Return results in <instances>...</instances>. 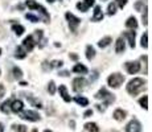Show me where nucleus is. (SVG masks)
Returning <instances> with one entry per match:
<instances>
[{
  "label": "nucleus",
  "instance_id": "9d476101",
  "mask_svg": "<svg viewBox=\"0 0 152 132\" xmlns=\"http://www.w3.org/2000/svg\"><path fill=\"white\" fill-rule=\"evenodd\" d=\"M34 40H33V36H28L27 39H25L24 41H23V48L25 49L27 52H31L32 49L34 48Z\"/></svg>",
  "mask_w": 152,
  "mask_h": 132
},
{
  "label": "nucleus",
  "instance_id": "dca6fc26",
  "mask_svg": "<svg viewBox=\"0 0 152 132\" xmlns=\"http://www.w3.org/2000/svg\"><path fill=\"white\" fill-rule=\"evenodd\" d=\"M60 94H61V96H62V99L65 102H70L72 101V98H70V95L68 94V90H66V86H60Z\"/></svg>",
  "mask_w": 152,
  "mask_h": 132
},
{
  "label": "nucleus",
  "instance_id": "b1692460",
  "mask_svg": "<svg viewBox=\"0 0 152 132\" xmlns=\"http://www.w3.org/2000/svg\"><path fill=\"white\" fill-rule=\"evenodd\" d=\"M11 103H12V101H11V99H10V101H7V102H4V103L0 106V110H1L4 114H8L11 111V108H10Z\"/></svg>",
  "mask_w": 152,
  "mask_h": 132
},
{
  "label": "nucleus",
  "instance_id": "4be33fe9",
  "mask_svg": "<svg viewBox=\"0 0 152 132\" xmlns=\"http://www.w3.org/2000/svg\"><path fill=\"white\" fill-rule=\"evenodd\" d=\"M25 55H27V53H25V49L23 48V46H19V48L16 49V54H15V57L16 58H25Z\"/></svg>",
  "mask_w": 152,
  "mask_h": 132
},
{
  "label": "nucleus",
  "instance_id": "f03ea898",
  "mask_svg": "<svg viewBox=\"0 0 152 132\" xmlns=\"http://www.w3.org/2000/svg\"><path fill=\"white\" fill-rule=\"evenodd\" d=\"M107 82H109V86L110 87L118 89V87L124 82V77L122 74H119V73H114V74H111L110 77H109Z\"/></svg>",
  "mask_w": 152,
  "mask_h": 132
},
{
  "label": "nucleus",
  "instance_id": "412c9836",
  "mask_svg": "<svg viewBox=\"0 0 152 132\" xmlns=\"http://www.w3.org/2000/svg\"><path fill=\"white\" fill-rule=\"evenodd\" d=\"M12 31L17 34V36H21V34L24 33L25 29H24V26H21V25H19V24H13L12 25Z\"/></svg>",
  "mask_w": 152,
  "mask_h": 132
},
{
  "label": "nucleus",
  "instance_id": "1a4fd4ad",
  "mask_svg": "<svg viewBox=\"0 0 152 132\" xmlns=\"http://www.w3.org/2000/svg\"><path fill=\"white\" fill-rule=\"evenodd\" d=\"M126 69H127L128 74H136L140 70V63L138 62H127L126 63Z\"/></svg>",
  "mask_w": 152,
  "mask_h": 132
},
{
  "label": "nucleus",
  "instance_id": "393cba45",
  "mask_svg": "<svg viewBox=\"0 0 152 132\" xmlns=\"http://www.w3.org/2000/svg\"><path fill=\"white\" fill-rule=\"evenodd\" d=\"M110 42H111V37H104V39H102L101 41L98 42V45H99V48H106V46H109L110 45Z\"/></svg>",
  "mask_w": 152,
  "mask_h": 132
},
{
  "label": "nucleus",
  "instance_id": "f3484780",
  "mask_svg": "<svg viewBox=\"0 0 152 132\" xmlns=\"http://www.w3.org/2000/svg\"><path fill=\"white\" fill-rule=\"evenodd\" d=\"M73 71L80 73V74H87V67L85 65H81V63H77V65L73 67Z\"/></svg>",
  "mask_w": 152,
  "mask_h": 132
},
{
  "label": "nucleus",
  "instance_id": "f704fd0d",
  "mask_svg": "<svg viewBox=\"0 0 152 132\" xmlns=\"http://www.w3.org/2000/svg\"><path fill=\"white\" fill-rule=\"evenodd\" d=\"M62 61H53V62H52V67H61V66H62Z\"/></svg>",
  "mask_w": 152,
  "mask_h": 132
},
{
  "label": "nucleus",
  "instance_id": "f257e3e1",
  "mask_svg": "<svg viewBox=\"0 0 152 132\" xmlns=\"http://www.w3.org/2000/svg\"><path fill=\"white\" fill-rule=\"evenodd\" d=\"M144 79L142 78H134L132 81H130V83L127 85V91L131 94V95H136L144 89Z\"/></svg>",
  "mask_w": 152,
  "mask_h": 132
},
{
  "label": "nucleus",
  "instance_id": "de8ad7c7",
  "mask_svg": "<svg viewBox=\"0 0 152 132\" xmlns=\"http://www.w3.org/2000/svg\"><path fill=\"white\" fill-rule=\"evenodd\" d=\"M0 54H1V49H0Z\"/></svg>",
  "mask_w": 152,
  "mask_h": 132
},
{
  "label": "nucleus",
  "instance_id": "a878e982",
  "mask_svg": "<svg viewBox=\"0 0 152 132\" xmlns=\"http://www.w3.org/2000/svg\"><path fill=\"white\" fill-rule=\"evenodd\" d=\"M74 101L77 102L78 104H81V106H87L89 104V101H87L86 98H83V96H75Z\"/></svg>",
  "mask_w": 152,
  "mask_h": 132
},
{
  "label": "nucleus",
  "instance_id": "4c0bfd02",
  "mask_svg": "<svg viewBox=\"0 0 152 132\" xmlns=\"http://www.w3.org/2000/svg\"><path fill=\"white\" fill-rule=\"evenodd\" d=\"M142 7H143V1H138V3L135 4V8H136L138 11H142Z\"/></svg>",
  "mask_w": 152,
  "mask_h": 132
},
{
  "label": "nucleus",
  "instance_id": "39448f33",
  "mask_svg": "<svg viewBox=\"0 0 152 132\" xmlns=\"http://www.w3.org/2000/svg\"><path fill=\"white\" fill-rule=\"evenodd\" d=\"M25 4L28 5V8H31V9H39L40 12H41L44 16L46 17V19H49V15H48V12H46V9L42 7V5H40V4H37L34 0H27V3Z\"/></svg>",
  "mask_w": 152,
  "mask_h": 132
},
{
  "label": "nucleus",
  "instance_id": "c85d7f7f",
  "mask_svg": "<svg viewBox=\"0 0 152 132\" xmlns=\"http://www.w3.org/2000/svg\"><path fill=\"white\" fill-rule=\"evenodd\" d=\"M27 98H28V101H29V102H31V103H32V104H33V106H34V107H37V108H41V107H42V104H41V103H40V102H39V101H37V99L32 98V96H28V95H27Z\"/></svg>",
  "mask_w": 152,
  "mask_h": 132
},
{
  "label": "nucleus",
  "instance_id": "7ed1b4c3",
  "mask_svg": "<svg viewBox=\"0 0 152 132\" xmlns=\"http://www.w3.org/2000/svg\"><path fill=\"white\" fill-rule=\"evenodd\" d=\"M95 98H97V99H102V101H104V106H107V104L113 103V102L115 101L114 95H113V94H110L106 89H101V90H99L98 94L95 95Z\"/></svg>",
  "mask_w": 152,
  "mask_h": 132
},
{
  "label": "nucleus",
  "instance_id": "20e7f679",
  "mask_svg": "<svg viewBox=\"0 0 152 132\" xmlns=\"http://www.w3.org/2000/svg\"><path fill=\"white\" fill-rule=\"evenodd\" d=\"M66 19H68V21H69V25H70V29H72V32H77V28H78V25L81 24V20L78 19V17H75L73 13H70V12H66Z\"/></svg>",
  "mask_w": 152,
  "mask_h": 132
},
{
  "label": "nucleus",
  "instance_id": "37998d69",
  "mask_svg": "<svg viewBox=\"0 0 152 132\" xmlns=\"http://www.w3.org/2000/svg\"><path fill=\"white\" fill-rule=\"evenodd\" d=\"M70 58H72V60H77L78 55L77 54H70Z\"/></svg>",
  "mask_w": 152,
  "mask_h": 132
},
{
  "label": "nucleus",
  "instance_id": "473e14b6",
  "mask_svg": "<svg viewBox=\"0 0 152 132\" xmlns=\"http://www.w3.org/2000/svg\"><path fill=\"white\" fill-rule=\"evenodd\" d=\"M48 91L50 95H53V94L56 93V85H54V82L52 81V82H49V86H48Z\"/></svg>",
  "mask_w": 152,
  "mask_h": 132
},
{
  "label": "nucleus",
  "instance_id": "ddd939ff",
  "mask_svg": "<svg viewBox=\"0 0 152 132\" xmlns=\"http://www.w3.org/2000/svg\"><path fill=\"white\" fill-rule=\"evenodd\" d=\"M124 36L128 39V44H130L131 48H135V36H136L135 32H134V31L132 32H126Z\"/></svg>",
  "mask_w": 152,
  "mask_h": 132
},
{
  "label": "nucleus",
  "instance_id": "f8f14e48",
  "mask_svg": "<svg viewBox=\"0 0 152 132\" xmlns=\"http://www.w3.org/2000/svg\"><path fill=\"white\" fill-rule=\"evenodd\" d=\"M23 107H24V104H23L21 101H12V103H11V110L13 111V112H21Z\"/></svg>",
  "mask_w": 152,
  "mask_h": 132
},
{
  "label": "nucleus",
  "instance_id": "c756f323",
  "mask_svg": "<svg viewBox=\"0 0 152 132\" xmlns=\"http://www.w3.org/2000/svg\"><path fill=\"white\" fill-rule=\"evenodd\" d=\"M142 46L143 48H148V34L144 33L142 36Z\"/></svg>",
  "mask_w": 152,
  "mask_h": 132
},
{
  "label": "nucleus",
  "instance_id": "72a5a7b5",
  "mask_svg": "<svg viewBox=\"0 0 152 132\" xmlns=\"http://www.w3.org/2000/svg\"><path fill=\"white\" fill-rule=\"evenodd\" d=\"M115 12H116V5H115V3H111L109 5V15H114Z\"/></svg>",
  "mask_w": 152,
  "mask_h": 132
},
{
  "label": "nucleus",
  "instance_id": "bb28decb",
  "mask_svg": "<svg viewBox=\"0 0 152 132\" xmlns=\"http://www.w3.org/2000/svg\"><path fill=\"white\" fill-rule=\"evenodd\" d=\"M139 103H140V106H142L144 110H147L148 108V96L147 95H144L143 98H140L139 99Z\"/></svg>",
  "mask_w": 152,
  "mask_h": 132
},
{
  "label": "nucleus",
  "instance_id": "ea45409f",
  "mask_svg": "<svg viewBox=\"0 0 152 132\" xmlns=\"http://www.w3.org/2000/svg\"><path fill=\"white\" fill-rule=\"evenodd\" d=\"M97 108L99 111H102V112H103L104 110H106V107H102V104H97Z\"/></svg>",
  "mask_w": 152,
  "mask_h": 132
},
{
  "label": "nucleus",
  "instance_id": "cd10ccee",
  "mask_svg": "<svg viewBox=\"0 0 152 132\" xmlns=\"http://www.w3.org/2000/svg\"><path fill=\"white\" fill-rule=\"evenodd\" d=\"M12 73H13V77L16 78V79H20V78L23 77V71L19 69V67H16V66L12 69Z\"/></svg>",
  "mask_w": 152,
  "mask_h": 132
},
{
  "label": "nucleus",
  "instance_id": "09e8293b",
  "mask_svg": "<svg viewBox=\"0 0 152 132\" xmlns=\"http://www.w3.org/2000/svg\"><path fill=\"white\" fill-rule=\"evenodd\" d=\"M1 95H3V94H0V96H1Z\"/></svg>",
  "mask_w": 152,
  "mask_h": 132
},
{
  "label": "nucleus",
  "instance_id": "2f4dec72",
  "mask_svg": "<svg viewBox=\"0 0 152 132\" xmlns=\"http://www.w3.org/2000/svg\"><path fill=\"white\" fill-rule=\"evenodd\" d=\"M25 17H27L28 20H31L32 23H37V21H40L39 17L34 16V15H32V13H27V15H25Z\"/></svg>",
  "mask_w": 152,
  "mask_h": 132
},
{
  "label": "nucleus",
  "instance_id": "58836bf2",
  "mask_svg": "<svg viewBox=\"0 0 152 132\" xmlns=\"http://www.w3.org/2000/svg\"><path fill=\"white\" fill-rule=\"evenodd\" d=\"M90 115H93V111H91V110H87L86 112L83 114V118H89Z\"/></svg>",
  "mask_w": 152,
  "mask_h": 132
},
{
  "label": "nucleus",
  "instance_id": "5701e85b",
  "mask_svg": "<svg viewBox=\"0 0 152 132\" xmlns=\"http://www.w3.org/2000/svg\"><path fill=\"white\" fill-rule=\"evenodd\" d=\"M85 128L89 132H99V127L95 123H87V124L85 125Z\"/></svg>",
  "mask_w": 152,
  "mask_h": 132
},
{
  "label": "nucleus",
  "instance_id": "e433bc0d",
  "mask_svg": "<svg viewBox=\"0 0 152 132\" xmlns=\"http://www.w3.org/2000/svg\"><path fill=\"white\" fill-rule=\"evenodd\" d=\"M147 8H145V11H144V15H143V24L144 25H147Z\"/></svg>",
  "mask_w": 152,
  "mask_h": 132
},
{
  "label": "nucleus",
  "instance_id": "c03bdc74",
  "mask_svg": "<svg viewBox=\"0 0 152 132\" xmlns=\"http://www.w3.org/2000/svg\"><path fill=\"white\" fill-rule=\"evenodd\" d=\"M0 132H4V127H3L1 123H0Z\"/></svg>",
  "mask_w": 152,
  "mask_h": 132
},
{
  "label": "nucleus",
  "instance_id": "a19ab883",
  "mask_svg": "<svg viewBox=\"0 0 152 132\" xmlns=\"http://www.w3.org/2000/svg\"><path fill=\"white\" fill-rule=\"evenodd\" d=\"M60 75H62V77H68L69 73H68V71H61V73H60Z\"/></svg>",
  "mask_w": 152,
  "mask_h": 132
},
{
  "label": "nucleus",
  "instance_id": "2eb2a0df",
  "mask_svg": "<svg viewBox=\"0 0 152 132\" xmlns=\"http://www.w3.org/2000/svg\"><path fill=\"white\" fill-rule=\"evenodd\" d=\"M126 49V44H124V40L122 37H119L118 41H116V46H115V50L116 53H123Z\"/></svg>",
  "mask_w": 152,
  "mask_h": 132
},
{
  "label": "nucleus",
  "instance_id": "6e6552de",
  "mask_svg": "<svg viewBox=\"0 0 152 132\" xmlns=\"http://www.w3.org/2000/svg\"><path fill=\"white\" fill-rule=\"evenodd\" d=\"M85 85H86V81H85L83 78H75L74 81H73V90L77 93L82 91L85 89Z\"/></svg>",
  "mask_w": 152,
  "mask_h": 132
},
{
  "label": "nucleus",
  "instance_id": "423d86ee",
  "mask_svg": "<svg viewBox=\"0 0 152 132\" xmlns=\"http://www.w3.org/2000/svg\"><path fill=\"white\" fill-rule=\"evenodd\" d=\"M20 118L25 119V120H31V122H37L40 120V115L34 111H24V112L20 114Z\"/></svg>",
  "mask_w": 152,
  "mask_h": 132
},
{
  "label": "nucleus",
  "instance_id": "aec40b11",
  "mask_svg": "<svg viewBox=\"0 0 152 132\" xmlns=\"http://www.w3.org/2000/svg\"><path fill=\"white\" fill-rule=\"evenodd\" d=\"M126 26H127V28H132V29L138 28V21H136L135 17H130V19L126 21Z\"/></svg>",
  "mask_w": 152,
  "mask_h": 132
},
{
  "label": "nucleus",
  "instance_id": "6ab92c4d",
  "mask_svg": "<svg viewBox=\"0 0 152 132\" xmlns=\"http://www.w3.org/2000/svg\"><path fill=\"white\" fill-rule=\"evenodd\" d=\"M126 118V111L123 110H115V112H114V119L115 120H123Z\"/></svg>",
  "mask_w": 152,
  "mask_h": 132
},
{
  "label": "nucleus",
  "instance_id": "9b49d317",
  "mask_svg": "<svg viewBox=\"0 0 152 132\" xmlns=\"http://www.w3.org/2000/svg\"><path fill=\"white\" fill-rule=\"evenodd\" d=\"M94 3H95V0H83L82 3H78L77 8L80 11H82V12H86V11L89 9L91 5H94Z\"/></svg>",
  "mask_w": 152,
  "mask_h": 132
},
{
  "label": "nucleus",
  "instance_id": "7c9ffc66",
  "mask_svg": "<svg viewBox=\"0 0 152 132\" xmlns=\"http://www.w3.org/2000/svg\"><path fill=\"white\" fill-rule=\"evenodd\" d=\"M13 130L16 132H27V127L25 125H20V124H15Z\"/></svg>",
  "mask_w": 152,
  "mask_h": 132
},
{
  "label": "nucleus",
  "instance_id": "a211bd4d",
  "mask_svg": "<svg viewBox=\"0 0 152 132\" xmlns=\"http://www.w3.org/2000/svg\"><path fill=\"white\" fill-rule=\"evenodd\" d=\"M86 57H87V60H90V61L95 57V49L93 48L91 45H87V48H86Z\"/></svg>",
  "mask_w": 152,
  "mask_h": 132
},
{
  "label": "nucleus",
  "instance_id": "4468645a",
  "mask_svg": "<svg viewBox=\"0 0 152 132\" xmlns=\"http://www.w3.org/2000/svg\"><path fill=\"white\" fill-rule=\"evenodd\" d=\"M103 19V13H102V9L99 5H97L94 9V16H93V21H101Z\"/></svg>",
  "mask_w": 152,
  "mask_h": 132
},
{
  "label": "nucleus",
  "instance_id": "0eeeda50",
  "mask_svg": "<svg viewBox=\"0 0 152 132\" xmlns=\"http://www.w3.org/2000/svg\"><path fill=\"white\" fill-rule=\"evenodd\" d=\"M126 131L127 132H140L142 131V125L136 119H132L126 127Z\"/></svg>",
  "mask_w": 152,
  "mask_h": 132
},
{
  "label": "nucleus",
  "instance_id": "49530a36",
  "mask_svg": "<svg viewBox=\"0 0 152 132\" xmlns=\"http://www.w3.org/2000/svg\"><path fill=\"white\" fill-rule=\"evenodd\" d=\"M44 132H52V131H49V130H45V131H44Z\"/></svg>",
  "mask_w": 152,
  "mask_h": 132
},
{
  "label": "nucleus",
  "instance_id": "a18cd8bd",
  "mask_svg": "<svg viewBox=\"0 0 152 132\" xmlns=\"http://www.w3.org/2000/svg\"><path fill=\"white\" fill-rule=\"evenodd\" d=\"M48 1H49V3H53V1H54V0H48Z\"/></svg>",
  "mask_w": 152,
  "mask_h": 132
},
{
  "label": "nucleus",
  "instance_id": "79ce46f5",
  "mask_svg": "<svg viewBox=\"0 0 152 132\" xmlns=\"http://www.w3.org/2000/svg\"><path fill=\"white\" fill-rule=\"evenodd\" d=\"M97 78H98V73H97V71H94V75H93L91 81H94V79H97Z\"/></svg>",
  "mask_w": 152,
  "mask_h": 132
},
{
  "label": "nucleus",
  "instance_id": "c9c22d12",
  "mask_svg": "<svg viewBox=\"0 0 152 132\" xmlns=\"http://www.w3.org/2000/svg\"><path fill=\"white\" fill-rule=\"evenodd\" d=\"M116 3H118V5L121 8H123L126 4H127V0H116Z\"/></svg>",
  "mask_w": 152,
  "mask_h": 132
}]
</instances>
